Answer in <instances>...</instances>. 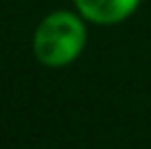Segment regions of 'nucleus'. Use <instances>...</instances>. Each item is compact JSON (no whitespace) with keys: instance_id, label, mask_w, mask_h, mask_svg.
<instances>
[{"instance_id":"obj_2","label":"nucleus","mask_w":151,"mask_h":149,"mask_svg":"<svg viewBox=\"0 0 151 149\" xmlns=\"http://www.w3.org/2000/svg\"><path fill=\"white\" fill-rule=\"evenodd\" d=\"M142 0H75L81 18L96 27H114L138 11Z\"/></svg>"},{"instance_id":"obj_1","label":"nucleus","mask_w":151,"mask_h":149,"mask_svg":"<svg viewBox=\"0 0 151 149\" xmlns=\"http://www.w3.org/2000/svg\"><path fill=\"white\" fill-rule=\"evenodd\" d=\"M88 42L86 20L79 11H53L33 33V55L46 68H66L81 57Z\"/></svg>"}]
</instances>
